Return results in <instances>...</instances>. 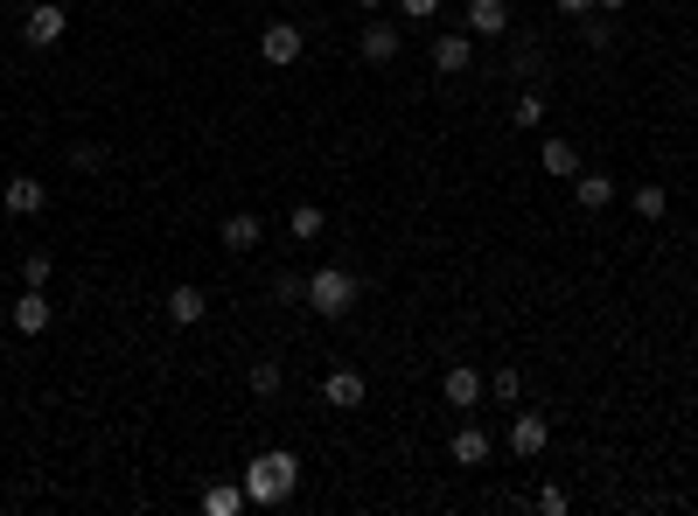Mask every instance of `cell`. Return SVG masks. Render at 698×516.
Listing matches in <instances>:
<instances>
[{"label":"cell","instance_id":"6da1fadb","mask_svg":"<svg viewBox=\"0 0 698 516\" xmlns=\"http://www.w3.org/2000/svg\"><path fill=\"white\" fill-rule=\"evenodd\" d=\"M238 482H245L252 509H279L301 488V460H294V447H266V454H252V468Z\"/></svg>","mask_w":698,"mask_h":516},{"label":"cell","instance_id":"7a4b0ae2","mask_svg":"<svg viewBox=\"0 0 698 516\" xmlns=\"http://www.w3.org/2000/svg\"><path fill=\"white\" fill-rule=\"evenodd\" d=\"M307 307H315L322 321H350V307H356V272H350V266H315V272H307Z\"/></svg>","mask_w":698,"mask_h":516},{"label":"cell","instance_id":"3957f363","mask_svg":"<svg viewBox=\"0 0 698 516\" xmlns=\"http://www.w3.org/2000/svg\"><path fill=\"white\" fill-rule=\"evenodd\" d=\"M21 36H29L36 49H57L70 36V8H63V0H36V8L21 14Z\"/></svg>","mask_w":698,"mask_h":516},{"label":"cell","instance_id":"277c9868","mask_svg":"<svg viewBox=\"0 0 698 516\" xmlns=\"http://www.w3.org/2000/svg\"><path fill=\"white\" fill-rule=\"evenodd\" d=\"M503 440H510V454H517V460H538V454L552 447L545 411H510V433H503Z\"/></svg>","mask_w":698,"mask_h":516},{"label":"cell","instance_id":"5b68a950","mask_svg":"<svg viewBox=\"0 0 698 516\" xmlns=\"http://www.w3.org/2000/svg\"><path fill=\"white\" fill-rule=\"evenodd\" d=\"M510 0H469V8H461V29H469L475 42H497V36H510Z\"/></svg>","mask_w":698,"mask_h":516},{"label":"cell","instance_id":"8992f818","mask_svg":"<svg viewBox=\"0 0 698 516\" xmlns=\"http://www.w3.org/2000/svg\"><path fill=\"white\" fill-rule=\"evenodd\" d=\"M301 49H307V36H301V21H266V36H258V57H266L273 70H287V63H301Z\"/></svg>","mask_w":698,"mask_h":516},{"label":"cell","instance_id":"52a82bcc","mask_svg":"<svg viewBox=\"0 0 698 516\" xmlns=\"http://www.w3.org/2000/svg\"><path fill=\"white\" fill-rule=\"evenodd\" d=\"M433 70H441V77H469V70H475V36H469V29L433 36Z\"/></svg>","mask_w":698,"mask_h":516},{"label":"cell","instance_id":"ba28073f","mask_svg":"<svg viewBox=\"0 0 698 516\" xmlns=\"http://www.w3.org/2000/svg\"><path fill=\"white\" fill-rule=\"evenodd\" d=\"M441 398H448L454 411H475V405L489 398V377H482L475 364H454V370L441 377Z\"/></svg>","mask_w":698,"mask_h":516},{"label":"cell","instance_id":"9c48e42d","mask_svg":"<svg viewBox=\"0 0 698 516\" xmlns=\"http://www.w3.org/2000/svg\"><path fill=\"white\" fill-rule=\"evenodd\" d=\"M356 49H364V63H371V70H384V63H399L405 29H399V21H364V42H356Z\"/></svg>","mask_w":698,"mask_h":516},{"label":"cell","instance_id":"30bf717a","mask_svg":"<svg viewBox=\"0 0 698 516\" xmlns=\"http://www.w3.org/2000/svg\"><path fill=\"white\" fill-rule=\"evenodd\" d=\"M322 398H328L335 411H356V405H364V398H371V384H364V370H350V364H335V370L322 377Z\"/></svg>","mask_w":698,"mask_h":516},{"label":"cell","instance_id":"8fae6325","mask_svg":"<svg viewBox=\"0 0 698 516\" xmlns=\"http://www.w3.org/2000/svg\"><path fill=\"white\" fill-rule=\"evenodd\" d=\"M42 202H49V189L36 175H8V189H0V210L8 217H42Z\"/></svg>","mask_w":698,"mask_h":516},{"label":"cell","instance_id":"7c38bea8","mask_svg":"<svg viewBox=\"0 0 698 516\" xmlns=\"http://www.w3.org/2000/svg\"><path fill=\"white\" fill-rule=\"evenodd\" d=\"M49 321H57V307H49L42 287H29L14 300V335H29V343H36V335H49Z\"/></svg>","mask_w":698,"mask_h":516},{"label":"cell","instance_id":"4fadbf2b","mask_svg":"<svg viewBox=\"0 0 698 516\" xmlns=\"http://www.w3.org/2000/svg\"><path fill=\"white\" fill-rule=\"evenodd\" d=\"M448 460H454V468H482V460H489V433L475 419H461L454 440H448Z\"/></svg>","mask_w":698,"mask_h":516},{"label":"cell","instance_id":"5bb4252c","mask_svg":"<svg viewBox=\"0 0 698 516\" xmlns=\"http://www.w3.org/2000/svg\"><path fill=\"white\" fill-rule=\"evenodd\" d=\"M258 238H266V224H258L252 210H230V217L217 224V245H224V251H258Z\"/></svg>","mask_w":698,"mask_h":516},{"label":"cell","instance_id":"9a60e30c","mask_svg":"<svg viewBox=\"0 0 698 516\" xmlns=\"http://www.w3.org/2000/svg\"><path fill=\"white\" fill-rule=\"evenodd\" d=\"M538 161H545V175H552V182H573V175H580V147L566 140V133H545Z\"/></svg>","mask_w":698,"mask_h":516},{"label":"cell","instance_id":"2e32d148","mask_svg":"<svg viewBox=\"0 0 698 516\" xmlns=\"http://www.w3.org/2000/svg\"><path fill=\"white\" fill-rule=\"evenodd\" d=\"M615 196H622V189H615V175H601V168H580L573 175V202H580V210H608Z\"/></svg>","mask_w":698,"mask_h":516},{"label":"cell","instance_id":"e0dca14e","mask_svg":"<svg viewBox=\"0 0 698 516\" xmlns=\"http://www.w3.org/2000/svg\"><path fill=\"white\" fill-rule=\"evenodd\" d=\"M203 315H210V294H203V287H175L168 294V321L175 328H196Z\"/></svg>","mask_w":698,"mask_h":516},{"label":"cell","instance_id":"ac0fdd59","mask_svg":"<svg viewBox=\"0 0 698 516\" xmlns=\"http://www.w3.org/2000/svg\"><path fill=\"white\" fill-rule=\"evenodd\" d=\"M238 509H252L245 482H210L203 488V516H238Z\"/></svg>","mask_w":698,"mask_h":516},{"label":"cell","instance_id":"d6986e66","mask_svg":"<svg viewBox=\"0 0 698 516\" xmlns=\"http://www.w3.org/2000/svg\"><path fill=\"white\" fill-rule=\"evenodd\" d=\"M287 230H294L301 245H315L322 230H328V210H322V202H294V210H287Z\"/></svg>","mask_w":698,"mask_h":516},{"label":"cell","instance_id":"ffe728a7","mask_svg":"<svg viewBox=\"0 0 698 516\" xmlns=\"http://www.w3.org/2000/svg\"><path fill=\"white\" fill-rule=\"evenodd\" d=\"M510 119L524 126V133H531V126H545V91H531V85H524V91L510 98Z\"/></svg>","mask_w":698,"mask_h":516},{"label":"cell","instance_id":"44dd1931","mask_svg":"<svg viewBox=\"0 0 698 516\" xmlns=\"http://www.w3.org/2000/svg\"><path fill=\"white\" fill-rule=\"evenodd\" d=\"M245 384H252V398H279V384H287V370H279V364H273V356H258V364H252V377H245Z\"/></svg>","mask_w":698,"mask_h":516},{"label":"cell","instance_id":"7402d4cb","mask_svg":"<svg viewBox=\"0 0 698 516\" xmlns=\"http://www.w3.org/2000/svg\"><path fill=\"white\" fill-rule=\"evenodd\" d=\"M489 398H497V405H517V398H524V370H517V364L489 370Z\"/></svg>","mask_w":698,"mask_h":516},{"label":"cell","instance_id":"603a6c76","mask_svg":"<svg viewBox=\"0 0 698 516\" xmlns=\"http://www.w3.org/2000/svg\"><path fill=\"white\" fill-rule=\"evenodd\" d=\"M629 202H636V217H642V224H657V217L670 210V196H663L657 182H642V189H629Z\"/></svg>","mask_w":698,"mask_h":516},{"label":"cell","instance_id":"cb8c5ba5","mask_svg":"<svg viewBox=\"0 0 698 516\" xmlns=\"http://www.w3.org/2000/svg\"><path fill=\"white\" fill-rule=\"evenodd\" d=\"M510 77H524V85H538V77H545V57H538V42H517Z\"/></svg>","mask_w":698,"mask_h":516},{"label":"cell","instance_id":"d4e9b609","mask_svg":"<svg viewBox=\"0 0 698 516\" xmlns=\"http://www.w3.org/2000/svg\"><path fill=\"white\" fill-rule=\"evenodd\" d=\"M49 272H57V258H49V251H29V258H21V287H49Z\"/></svg>","mask_w":698,"mask_h":516},{"label":"cell","instance_id":"484cf974","mask_svg":"<svg viewBox=\"0 0 698 516\" xmlns=\"http://www.w3.org/2000/svg\"><path fill=\"white\" fill-rule=\"evenodd\" d=\"M273 294L287 300V307H294V300L307 307V272H279V279H273Z\"/></svg>","mask_w":698,"mask_h":516},{"label":"cell","instance_id":"4316f807","mask_svg":"<svg viewBox=\"0 0 698 516\" xmlns=\"http://www.w3.org/2000/svg\"><path fill=\"white\" fill-rule=\"evenodd\" d=\"M538 509H545V516H566V509H573V496H566L559 482H545V488H538Z\"/></svg>","mask_w":698,"mask_h":516},{"label":"cell","instance_id":"83f0119b","mask_svg":"<svg viewBox=\"0 0 698 516\" xmlns=\"http://www.w3.org/2000/svg\"><path fill=\"white\" fill-rule=\"evenodd\" d=\"M399 14L405 21H433V14H441V0H399Z\"/></svg>","mask_w":698,"mask_h":516},{"label":"cell","instance_id":"f1b7e54d","mask_svg":"<svg viewBox=\"0 0 698 516\" xmlns=\"http://www.w3.org/2000/svg\"><path fill=\"white\" fill-rule=\"evenodd\" d=\"M70 168L91 175V168H106V153H98V147H70Z\"/></svg>","mask_w":698,"mask_h":516},{"label":"cell","instance_id":"f546056e","mask_svg":"<svg viewBox=\"0 0 698 516\" xmlns=\"http://www.w3.org/2000/svg\"><path fill=\"white\" fill-rule=\"evenodd\" d=\"M552 8H559V14H573V21H587V14H593V0H552Z\"/></svg>","mask_w":698,"mask_h":516},{"label":"cell","instance_id":"4dcf8cb0","mask_svg":"<svg viewBox=\"0 0 698 516\" xmlns=\"http://www.w3.org/2000/svg\"><path fill=\"white\" fill-rule=\"evenodd\" d=\"M629 8V0H593V14H622Z\"/></svg>","mask_w":698,"mask_h":516},{"label":"cell","instance_id":"1f68e13d","mask_svg":"<svg viewBox=\"0 0 698 516\" xmlns=\"http://www.w3.org/2000/svg\"><path fill=\"white\" fill-rule=\"evenodd\" d=\"M350 8H364V14H377V8H384V0H350Z\"/></svg>","mask_w":698,"mask_h":516}]
</instances>
